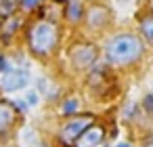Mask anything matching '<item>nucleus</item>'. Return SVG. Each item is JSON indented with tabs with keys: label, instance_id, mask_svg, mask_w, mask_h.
Here are the masks:
<instances>
[{
	"label": "nucleus",
	"instance_id": "nucleus-1",
	"mask_svg": "<svg viewBox=\"0 0 153 147\" xmlns=\"http://www.w3.org/2000/svg\"><path fill=\"white\" fill-rule=\"evenodd\" d=\"M143 55V42L136 36L122 34L109 40L107 44V59L111 63H130Z\"/></svg>",
	"mask_w": 153,
	"mask_h": 147
},
{
	"label": "nucleus",
	"instance_id": "nucleus-2",
	"mask_svg": "<svg viewBox=\"0 0 153 147\" xmlns=\"http://www.w3.org/2000/svg\"><path fill=\"white\" fill-rule=\"evenodd\" d=\"M27 38H30V46H32L34 53L46 55V53H51L57 46L59 32H57L55 21H40V23H36L30 30V36Z\"/></svg>",
	"mask_w": 153,
	"mask_h": 147
},
{
	"label": "nucleus",
	"instance_id": "nucleus-3",
	"mask_svg": "<svg viewBox=\"0 0 153 147\" xmlns=\"http://www.w3.org/2000/svg\"><path fill=\"white\" fill-rule=\"evenodd\" d=\"M92 122H94L92 116H80V118H74L71 122L63 124V128H61V132H59V141H61L63 145L76 143V139H78Z\"/></svg>",
	"mask_w": 153,
	"mask_h": 147
},
{
	"label": "nucleus",
	"instance_id": "nucleus-4",
	"mask_svg": "<svg viewBox=\"0 0 153 147\" xmlns=\"http://www.w3.org/2000/svg\"><path fill=\"white\" fill-rule=\"evenodd\" d=\"M27 82H30V74L25 69H4V72H0V88L7 90V93L19 90V88L27 86Z\"/></svg>",
	"mask_w": 153,
	"mask_h": 147
},
{
	"label": "nucleus",
	"instance_id": "nucleus-5",
	"mask_svg": "<svg viewBox=\"0 0 153 147\" xmlns=\"http://www.w3.org/2000/svg\"><path fill=\"white\" fill-rule=\"evenodd\" d=\"M94 59H97V49L92 44H76L71 49V61H74V65L78 69L92 65Z\"/></svg>",
	"mask_w": 153,
	"mask_h": 147
},
{
	"label": "nucleus",
	"instance_id": "nucleus-6",
	"mask_svg": "<svg viewBox=\"0 0 153 147\" xmlns=\"http://www.w3.org/2000/svg\"><path fill=\"white\" fill-rule=\"evenodd\" d=\"M105 130L101 126H88L78 139H76V147H99L103 143Z\"/></svg>",
	"mask_w": 153,
	"mask_h": 147
},
{
	"label": "nucleus",
	"instance_id": "nucleus-7",
	"mask_svg": "<svg viewBox=\"0 0 153 147\" xmlns=\"http://www.w3.org/2000/svg\"><path fill=\"white\" fill-rule=\"evenodd\" d=\"M13 120H15V109H13V105L7 103V101H0V132L9 130L11 124H13Z\"/></svg>",
	"mask_w": 153,
	"mask_h": 147
},
{
	"label": "nucleus",
	"instance_id": "nucleus-8",
	"mask_svg": "<svg viewBox=\"0 0 153 147\" xmlns=\"http://www.w3.org/2000/svg\"><path fill=\"white\" fill-rule=\"evenodd\" d=\"M107 11L103 9V7H94L92 11H90V15H88V23L90 25H103L105 21H107Z\"/></svg>",
	"mask_w": 153,
	"mask_h": 147
},
{
	"label": "nucleus",
	"instance_id": "nucleus-9",
	"mask_svg": "<svg viewBox=\"0 0 153 147\" xmlns=\"http://www.w3.org/2000/svg\"><path fill=\"white\" fill-rule=\"evenodd\" d=\"M19 4V0H0V17H11Z\"/></svg>",
	"mask_w": 153,
	"mask_h": 147
},
{
	"label": "nucleus",
	"instance_id": "nucleus-10",
	"mask_svg": "<svg viewBox=\"0 0 153 147\" xmlns=\"http://www.w3.org/2000/svg\"><path fill=\"white\" fill-rule=\"evenodd\" d=\"M140 32H143V36L153 44V17H145V19L140 21Z\"/></svg>",
	"mask_w": 153,
	"mask_h": 147
},
{
	"label": "nucleus",
	"instance_id": "nucleus-11",
	"mask_svg": "<svg viewBox=\"0 0 153 147\" xmlns=\"http://www.w3.org/2000/svg\"><path fill=\"white\" fill-rule=\"evenodd\" d=\"M19 25H21V21H19V19H9V21L2 25V38H4V40H9V38H11V34L19 30Z\"/></svg>",
	"mask_w": 153,
	"mask_h": 147
},
{
	"label": "nucleus",
	"instance_id": "nucleus-12",
	"mask_svg": "<svg viewBox=\"0 0 153 147\" xmlns=\"http://www.w3.org/2000/svg\"><path fill=\"white\" fill-rule=\"evenodd\" d=\"M80 15H82L80 4H78V2H71V4H69V9H67V17H69L71 21H78V19H80Z\"/></svg>",
	"mask_w": 153,
	"mask_h": 147
},
{
	"label": "nucleus",
	"instance_id": "nucleus-13",
	"mask_svg": "<svg viewBox=\"0 0 153 147\" xmlns=\"http://www.w3.org/2000/svg\"><path fill=\"white\" fill-rule=\"evenodd\" d=\"M78 111V101H74V99H69V101H65L63 103V113H76Z\"/></svg>",
	"mask_w": 153,
	"mask_h": 147
},
{
	"label": "nucleus",
	"instance_id": "nucleus-14",
	"mask_svg": "<svg viewBox=\"0 0 153 147\" xmlns=\"http://www.w3.org/2000/svg\"><path fill=\"white\" fill-rule=\"evenodd\" d=\"M21 7H23L25 11H34V9L38 7V0H21Z\"/></svg>",
	"mask_w": 153,
	"mask_h": 147
},
{
	"label": "nucleus",
	"instance_id": "nucleus-15",
	"mask_svg": "<svg viewBox=\"0 0 153 147\" xmlns=\"http://www.w3.org/2000/svg\"><path fill=\"white\" fill-rule=\"evenodd\" d=\"M145 109L147 111H153V95H147L145 97Z\"/></svg>",
	"mask_w": 153,
	"mask_h": 147
},
{
	"label": "nucleus",
	"instance_id": "nucleus-16",
	"mask_svg": "<svg viewBox=\"0 0 153 147\" xmlns=\"http://www.w3.org/2000/svg\"><path fill=\"white\" fill-rule=\"evenodd\" d=\"M27 103H32V105H36V103H38V95L30 90V93H27Z\"/></svg>",
	"mask_w": 153,
	"mask_h": 147
},
{
	"label": "nucleus",
	"instance_id": "nucleus-17",
	"mask_svg": "<svg viewBox=\"0 0 153 147\" xmlns=\"http://www.w3.org/2000/svg\"><path fill=\"white\" fill-rule=\"evenodd\" d=\"M15 107H17L19 111H25V109H27V107H25V101H17V103H15Z\"/></svg>",
	"mask_w": 153,
	"mask_h": 147
},
{
	"label": "nucleus",
	"instance_id": "nucleus-18",
	"mask_svg": "<svg viewBox=\"0 0 153 147\" xmlns=\"http://www.w3.org/2000/svg\"><path fill=\"white\" fill-rule=\"evenodd\" d=\"M4 69H7V59L0 57V72H4Z\"/></svg>",
	"mask_w": 153,
	"mask_h": 147
},
{
	"label": "nucleus",
	"instance_id": "nucleus-19",
	"mask_svg": "<svg viewBox=\"0 0 153 147\" xmlns=\"http://www.w3.org/2000/svg\"><path fill=\"white\" fill-rule=\"evenodd\" d=\"M117 147H130V145H128V143H120Z\"/></svg>",
	"mask_w": 153,
	"mask_h": 147
},
{
	"label": "nucleus",
	"instance_id": "nucleus-20",
	"mask_svg": "<svg viewBox=\"0 0 153 147\" xmlns=\"http://www.w3.org/2000/svg\"><path fill=\"white\" fill-rule=\"evenodd\" d=\"M147 147H153V143H149V145H147Z\"/></svg>",
	"mask_w": 153,
	"mask_h": 147
}]
</instances>
